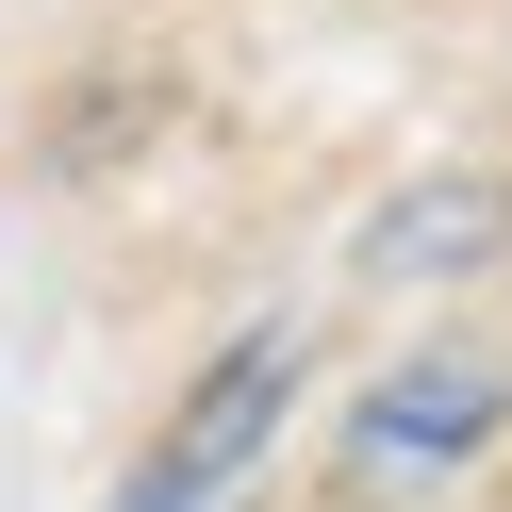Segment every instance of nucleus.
<instances>
[{
  "instance_id": "1",
  "label": "nucleus",
  "mask_w": 512,
  "mask_h": 512,
  "mask_svg": "<svg viewBox=\"0 0 512 512\" xmlns=\"http://www.w3.org/2000/svg\"><path fill=\"white\" fill-rule=\"evenodd\" d=\"M281 397H298V331H248L232 364L166 413V446L133 463V496H116V512H248V463H265Z\"/></svg>"
},
{
  "instance_id": "2",
  "label": "nucleus",
  "mask_w": 512,
  "mask_h": 512,
  "mask_svg": "<svg viewBox=\"0 0 512 512\" xmlns=\"http://www.w3.org/2000/svg\"><path fill=\"white\" fill-rule=\"evenodd\" d=\"M479 430H496V364H413V380H380V413H364L347 463L364 479H430V463H463Z\"/></svg>"
},
{
  "instance_id": "3",
  "label": "nucleus",
  "mask_w": 512,
  "mask_h": 512,
  "mask_svg": "<svg viewBox=\"0 0 512 512\" xmlns=\"http://www.w3.org/2000/svg\"><path fill=\"white\" fill-rule=\"evenodd\" d=\"M496 232H512V199H496V182H413V199L364 232V265H380V281H463Z\"/></svg>"
}]
</instances>
